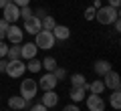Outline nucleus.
Instances as JSON below:
<instances>
[{"label": "nucleus", "instance_id": "obj_5", "mask_svg": "<svg viewBox=\"0 0 121 111\" xmlns=\"http://www.w3.org/2000/svg\"><path fill=\"white\" fill-rule=\"evenodd\" d=\"M85 105L89 111H105V107H107V101H105L101 95H93L89 93L85 97Z\"/></svg>", "mask_w": 121, "mask_h": 111}, {"label": "nucleus", "instance_id": "obj_33", "mask_svg": "<svg viewBox=\"0 0 121 111\" xmlns=\"http://www.w3.org/2000/svg\"><path fill=\"white\" fill-rule=\"evenodd\" d=\"M6 65H8V59H0V73L6 71Z\"/></svg>", "mask_w": 121, "mask_h": 111}, {"label": "nucleus", "instance_id": "obj_28", "mask_svg": "<svg viewBox=\"0 0 121 111\" xmlns=\"http://www.w3.org/2000/svg\"><path fill=\"white\" fill-rule=\"evenodd\" d=\"M63 111H81V107H79V103H69L63 107Z\"/></svg>", "mask_w": 121, "mask_h": 111}, {"label": "nucleus", "instance_id": "obj_4", "mask_svg": "<svg viewBox=\"0 0 121 111\" xmlns=\"http://www.w3.org/2000/svg\"><path fill=\"white\" fill-rule=\"evenodd\" d=\"M24 73H26V63L22 59H14V61H8L4 75H8V77H12V79H20Z\"/></svg>", "mask_w": 121, "mask_h": 111}, {"label": "nucleus", "instance_id": "obj_7", "mask_svg": "<svg viewBox=\"0 0 121 111\" xmlns=\"http://www.w3.org/2000/svg\"><path fill=\"white\" fill-rule=\"evenodd\" d=\"M6 40L10 44H20L24 40V30L20 26H16V24H10L8 30H6Z\"/></svg>", "mask_w": 121, "mask_h": 111}, {"label": "nucleus", "instance_id": "obj_3", "mask_svg": "<svg viewBox=\"0 0 121 111\" xmlns=\"http://www.w3.org/2000/svg\"><path fill=\"white\" fill-rule=\"evenodd\" d=\"M18 91H20V97H24L26 101H32V99L36 97V93H39V83L35 81V79H22L20 81V87H18Z\"/></svg>", "mask_w": 121, "mask_h": 111}, {"label": "nucleus", "instance_id": "obj_35", "mask_svg": "<svg viewBox=\"0 0 121 111\" xmlns=\"http://www.w3.org/2000/svg\"><path fill=\"white\" fill-rule=\"evenodd\" d=\"M101 6H103V2H101V0H93V8H101Z\"/></svg>", "mask_w": 121, "mask_h": 111}, {"label": "nucleus", "instance_id": "obj_26", "mask_svg": "<svg viewBox=\"0 0 121 111\" xmlns=\"http://www.w3.org/2000/svg\"><path fill=\"white\" fill-rule=\"evenodd\" d=\"M95 12H97V10L93 8V6L85 8V20H95Z\"/></svg>", "mask_w": 121, "mask_h": 111}, {"label": "nucleus", "instance_id": "obj_30", "mask_svg": "<svg viewBox=\"0 0 121 111\" xmlns=\"http://www.w3.org/2000/svg\"><path fill=\"white\" fill-rule=\"evenodd\" d=\"M10 2H14L18 8H22V6H28V4H30V0H10Z\"/></svg>", "mask_w": 121, "mask_h": 111}, {"label": "nucleus", "instance_id": "obj_23", "mask_svg": "<svg viewBox=\"0 0 121 111\" xmlns=\"http://www.w3.org/2000/svg\"><path fill=\"white\" fill-rule=\"evenodd\" d=\"M40 26H43L44 30H52V28L56 26L55 16H44V18H40Z\"/></svg>", "mask_w": 121, "mask_h": 111}, {"label": "nucleus", "instance_id": "obj_36", "mask_svg": "<svg viewBox=\"0 0 121 111\" xmlns=\"http://www.w3.org/2000/svg\"><path fill=\"white\" fill-rule=\"evenodd\" d=\"M8 2H10V0H0V8H4V6L8 4Z\"/></svg>", "mask_w": 121, "mask_h": 111}, {"label": "nucleus", "instance_id": "obj_27", "mask_svg": "<svg viewBox=\"0 0 121 111\" xmlns=\"http://www.w3.org/2000/svg\"><path fill=\"white\" fill-rule=\"evenodd\" d=\"M6 51H8V44L4 40H0V59H6Z\"/></svg>", "mask_w": 121, "mask_h": 111}, {"label": "nucleus", "instance_id": "obj_25", "mask_svg": "<svg viewBox=\"0 0 121 111\" xmlns=\"http://www.w3.org/2000/svg\"><path fill=\"white\" fill-rule=\"evenodd\" d=\"M52 75H55V77L59 79V81H63V79L67 77V71H65V69H63V67H56L55 71H52Z\"/></svg>", "mask_w": 121, "mask_h": 111}, {"label": "nucleus", "instance_id": "obj_32", "mask_svg": "<svg viewBox=\"0 0 121 111\" xmlns=\"http://www.w3.org/2000/svg\"><path fill=\"white\" fill-rule=\"evenodd\" d=\"M107 4H109V6H113V8H117V10H119V6H121V0H109Z\"/></svg>", "mask_w": 121, "mask_h": 111}, {"label": "nucleus", "instance_id": "obj_39", "mask_svg": "<svg viewBox=\"0 0 121 111\" xmlns=\"http://www.w3.org/2000/svg\"><path fill=\"white\" fill-rule=\"evenodd\" d=\"M0 99H2V95H0Z\"/></svg>", "mask_w": 121, "mask_h": 111}, {"label": "nucleus", "instance_id": "obj_18", "mask_svg": "<svg viewBox=\"0 0 121 111\" xmlns=\"http://www.w3.org/2000/svg\"><path fill=\"white\" fill-rule=\"evenodd\" d=\"M109 105H111L115 111L121 109V91H119V89L111 91V95H109Z\"/></svg>", "mask_w": 121, "mask_h": 111}, {"label": "nucleus", "instance_id": "obj_34", "mask_svg": "<svg viewBox=\"0 0 121 111\" xmlns=\"http://www.w3.org/2000/svg\"><path fill=\"white\" fill-rule=\"evenodd\" d=\"M113 28H115V32H121V20H119V18L113 22Z\"/></svg>", "mask_w": 121, "mask_h": 111}, {"label": "nucleus", "instance_id": "obj_14", "mask_svg": "<svg viewBox=\"0 0 121 111\" xmlns=\"http://www.w3.org/2000/svg\"><path fill=\"white\" fill-rule=\"evenodd\" d=\"M111 69H113V65L109 63L107 59H99V61H95V65H93V71H95L97 77H103L105 73H109Z\"/></svg>", "mask_w": 121, "mask_h": 111}, {"label": "nucleus", "instance_id": "obj_15", "mask_svg": "<svg viewBox=\"0 0 121 111\" xmlns=\"http://www.w3.org/2000/svg\"><path fill=\"white\" fill-rule=\"evenodd\" d=\"M51 32L55 36V40H69V36H71V28L65 26V24H56Z\"/></svg>", "mask_w": 121, "mask_h": 111}, {"label": "nucleus", "instance_id": "obj_29", "mask_svg": "<svg viewBox=\"0 0 121 111\" xmlns=\"http://www.w3.org/2000/svg\"><path fill=\"white\" fill-rule=\"evenodd\" d=\"M28 111H48V107H44V105H43V103H40V101H39V103H35V105L30 107V109H28Z\"/></svg>", "mask_w": 121, "mask_h": 111}, {"label": "nucleus", "instance_id": "obj_10", "mask_svg": "<svg viewBox=\"0 0 121 111\" xmlns=\"http://www.w3.org/2000/svg\"><path fill=\"white\" fill-rule=\"evenodd\" d=\"M40 28H43V26H40V18L35 16V14H32L30 18H26L24 24H22V30H24V32H28L30 36H35V34L39 32Z\"/></svg>", "mask_w": 121, "mask_h": 111}, {"label": "nucleus", "instance_id": "obj_8", "mask_svg": "<svg viewBox=\"0 0 121 111\" xmlns=\"http://www.w3.org/2000/svg\"><path fill=\"white\" fill-rule=\"evenodd\" d=\"M2 18H4V20H8L10 24H14V22L20 18V8H18L14 2H8V4L2 8Z\"/></svg>", "mask_w": 121, "mask_h": 111}, {"label": "nucleus", "instance_id": "obj_24", "mask_svg": "<svg viewBox=\"0 0 121 111\" xmlns=\"http://www.w3.org/2000/svg\"><path fill=\"white\" fill-rule=\"evenodd\" d=\"M32 14H35V10L30 8V6H22V8H20V18H22V20H26V18H30Z\"/></svg>", "mask_w": 121, "mask_h": 111}, {"label": "nucleus", "instance_id": "obj_11", "mask_svg": "<svg viewBox=\"0 0 121 111\" xmlns=\"http://www.w3.org/2000/svg\"><path fill=\"white\" fill-rule=\"evenodd\" d=\"M39 49H36L35 43H20V59L22 61H28V59H35Z\"/></svg>", "mask_w": 121, "mask_h": 111}, {"label": "nucleus", "instance_id": "obj_31", "mask_svg": "<svg viewBox=\"0 0 121 111\" xmlns=\"http://www.w3.org/2000/svg\"><path fill=\"white\" fill-rule=\"evenodd\" d=\"M8 26H10V22H8V20L0 18V30H4V32H6V30H8Z\"/></svg>", "mask_w": 121, "mask_h": 111}, {"label": "nucleus", "instance_id": "obj_22", "mask_svg": "<svg viewBox=\"0 0 121 111\" xmlns=\"http://www.w3.org/2000/svg\"><path fill=\"white\" fill-rule=\"evenodd\" d=\"M71 85L73 87H85L87 85V77L83 73H75V75H71Z\"/></svg>", "mask_w": 121, "mask_h": 111}, {"label": "nucleus", "instance_id": "obj_40", "mask_svg": "<svg viewBox=\"0 0 121 111\" xmlns=\"http://www.w3.org/2000/svg\"><path fill=\"white\" fill-rule=\"evenodd\" d=\"M0 111H2V109H0Z\"/></svg>", "mask_w": 121, "mask_h": 111}, {"label": "nucleus", "instance_id": "obj_37", "mask_svg": "<svg viewBox=\"0 0 121 111\" xmlns=\"http://www.w3.org/2000/svg\"><path fill=\"white\" fill-rule=\"evenodd\" d=\"M0 40H6V32L4 30H0Z\"/></svg>", "mask_w": 121, "mask_h": 111}, {"label": "nucleus", "instance_id": "obj_21", "mask_svg": "<svg viewBox=\"0 0 121 111\" xmlns=\"http://www.w3.org/2000/svg\"><path fill=\"white\" fill-rule=\"evenodd\" d=\"M6 59H8V61L20 59V44H8V51H6Z\"/></svg>", "mask_w": 121, "mask_h": 111}, {"label": "nucleus", "instance_id": "obj_2", "mask_svg": "<svg viewBox=\"0 0 121 111\" xmlns=\"http://www.w3.org/2000/svg\"><path fill=\"white\" fill-rule=\"evenodd\" d=\"M55 36H52V32L51 30H44V28H40L39 32L35 34V44H36V49L39 51H51L52 47H55Z\"/></svg>", "mask_w": 121, "mask_h": 111}, {"label": "nucleus", "instance_id": "obj_17", "mask_svg": "<svg viewBox=\"0 0 121 111\" xmlns=\"http://www.w3.org/2000/svg\"><path fill=\"white\" fill-rule=\"evenodd\" d=\"M69 97H71V101H73V103H81V101H85V97H87L85 87H71Z\"/></svg>", "mask_w": 121, "mask_h": 111}, {"label": "nucleus", "instance_id": "obj_1", "mask_svg": "<svg viewBox=\"0 0 121 111\" xmlns=\"http://www.w3.org/2000/svg\"><path fill=\"white\" fill-rule=\"evenodd\" d=\"M117 18H119V10L113 8V6H109V4H103L101 8H97V12H95V20L99 22V24H103V26L113 24Z\"/></svg>", "mask_w": 121, "mask_h": 111}, {"label": "nucleus", "instance_id": "obj_13", "mask_svg": "<svg viewBox=\"0 0 121 111\" xmlns=\"http://www.w3.org/2000/svg\"><path fill=\"white\" fill-rule=\"evenodd\" d=\"M8 107L14 111H24L28 107V101L24 97H20V95H12V97H8Z\"/></svg>", "mask_w": 121, "mask_h": 111}, {"label": "nucleus", "instance_id": "obj_20", "mask_svg": "<svg viewBox=\"0 0 121 111\" xmlns=\"http://www.w3.org/2000/svg\"><path fill=\"white\" fill-rule=\"evenodd\" d=\"M26 63V71H30V73H40L43 71V65H40V61L36 59H28V61H24Z\"/></svg>", "mask_w": 121, "mask_h": 111}, {"label": "nucleus", "instance_id": "obj_19", "mask_svg": "<svg viewBox=\"0 0 121 111\" xmlns=\"http://www.w3.org/2000/svg\"><path fill=\"white\" fill-rule=\"evenodd\" d=\"M40 65H43V69H44L47 73H52L56 67H59V65H56V59H55V57H44V59L40 61Z\"/></svg>", "mask_w": 121, "mask_h": 111}, {"label": "nucleus", "instance_id": "obj_16", "mask_svg": "<svg viewBox=\"0 0 121 111\" xmlns=\"http://www.w3.org/2000/svg\"><path fill=\"white\" fill-rule=\"evenodd\" d=\"M85 91L87 93H93V95H103V91H105V85H103V79H95V81H91V83H87L85 85Z\"/></svg>", "mask_w": 121, "mask_h": 111}, {"label": "nucleus", "instance_id": "obj_6", "mask_svg": "<svg viewBox=\"0 0 121 111\" xmlns=\"http://www.w3.org/2000/svg\"><path fill=\"white\" fill-rule=\"evenodd\" d=\"M103 85H105V89H109V91H115V89H121V77H119V73L117 71H109V73H105L103 77Z\"/></svg>", "mask_w": 121, "mask_h": 111}, {"label": "nucleus", "instance_id": "obj_9", "mask_svg": "<svg viewBox=\"0 0 121 111\" xmlns=\"http://www.w3.org/2000/svg\"><path fill=\"white\" fill-rule=\"evenodd\" d=\"M36 83H39V89H43V91H52V89H56V85H59V79H56L52 73H44Z\"/></svg>", "mask_w": 121, "mask_h": 111}, {"label": "nucleus", "instance_id": "obj_38", "mask_svg": "<svg viewBox=\"0 0 121 111\" xmlns=\"http://www.w3.org/2000/svg\"><path fill=\"white\" fill-rule=\"evenodd\" d=\"M6 111H14V109H10V107H8V109H6Z\"/></svg>", "mask_w": 121, "mask_h": 111}, {"label": "nucleus", "instance_id": "obj_12", "mask_svg": "<svg viewBox=\"0 0 121 111\" xmlns=\"http://www.w3.org/2000/svg\"><path fill=\"white\" fill-rule=\"evenodd\" d=\"M40 103H43L44 107H48V109H52V107L59 105V95H56V91H43V97H40Z\"/></svg>", "mask_w": 121, "mask_h": 111}]
</instances>
